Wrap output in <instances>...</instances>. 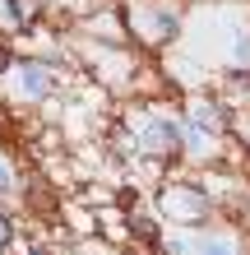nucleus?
<instances>
[{
    "label": "nucleus",
    "instance_id": "6e6552de",
    "mask_svg": "<svg viewBox=\"0 0 250 255\" xmlns=\"http://www.w3.org/2000/svg\"><path fill=\"white\" fill-rule=\"evenodd\" d=\"M33 255H47V251H33Z\"/></svg>",
    "mask_w": 250,
    "mask_h": 255
},
{
    "label": "nucleus",
    "instance_id": "f257e3e1",
    "mask_svg": "<svg viewBox=\"0 0 250 255\" xmlns=\"http://www.w3.org/2000/svg\"><path fill=\"white\" fill-rule=\"evenodd\" d=\"M14 88H19L23 98H47V88H51V84H47V70H42V65H23Z\"/></svg>",
    "mask_w": 250,
    "mask_h": 255
},
{
    "label": "nucleus",
    "instance_id": "20e7f679",
    "mask_svg": "<svg viewBox=\"0 0 250 255\" xmlns=\"http://www.w3.org/2000/svg\"><path fill=\"white\" fill-rule=\"evenodd\" d=\"M5 190H14V176H9L5 162H0V195H5Z\"/></svg>",
    "mask_w": 250,
    "mask_h": 255
},
{
    "label": "nucleus",
    "instance_id": "39448f33",
    "mask_svg": "<svg viewBox=\"0 0 250 255\" xmlns=\"http://www.w3.org/2000/svg\"><path fill=\"white\" fill-rule=\"evenodd\" d=\"M204 255H232V246H223V242H209V246H204Z\"/></svg>",
    "mask_w": 250,
    "mask_h": 255
},
{
    "label": "nucleus",
    "instance_id": "7ed1b4c3",
    "mask_svg": "<svg viewBox=\"0 0 250 255\" xmlns=\"http://www.w3.org/2000/svg\"><path fill=\"white\" fill-rule=\"evenodd\" d=\"M135 232L144 237V242H153V223H149V218H139V223H135Z\"/></svg>",
    "mask_w": 250,
    "mask_h": 255
},
{
    "label": "nucleus",
    "instance_id": "f03ea898",
    "mask_svg": "<svg viewBox=\"0 0 250 255\" xmlns=\"http://www.w3.org/2000/svg\"><path fill=\"white\" fill-rule=\"evenodd\" d=\"M9 9H14V23H28V19H33V0H9Z\"/></svg>",
    "mask_w": 250,
    "mask_h": 255
},
{
    "label": "nucleus",
    "instance_id": "0eeeda50",
    "mask_svg": "<svg viewBox=\"0 0 250 255\" xmlns=\"http://www.w3.org/2000/svg\"><path fill=\"white\" fill-rule=\"evenodd\" d=\"M9 70V51H0V74H5Z\"/></svg>",
    "mask_w": 250,
    "mask_h": 255
},
{
    "label": "nucleus",
    "instance_id": "423d86ee",
    "mask_svg": "<svg viewBox=\"0 0 250 255\" xmlns=\"http://www.w3.org/2000/svg\"><path fill=\"white\" fill-rule=\"evenodd\" d=\"M5 242H9V223L0 218V246H5Z\"/></svg>",
    "mask_w": 250,
    "mask_h": 255
}]
</instances>
